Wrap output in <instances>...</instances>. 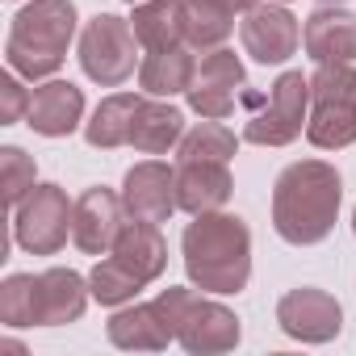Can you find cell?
Wrapping results in <instances>:
<instances>
[{
	"label": "cell",
	"mask_w": 356,
	"mask_h": 356,
	"mask_svg": "<svg viewBox=\"0 0 356 356\" xmlns=\"http://www.w3.org/2000/svg\"><path fill=\"white\" fill-rule=\"evenodd\" d=\"M134 47H138V38H134V26L126 17L97 13L80 34V67L92 84L118 88L134 76V63H138Z\"/></svg>",
	"instance_id": "8992f818"
},
{
	"label": "cell",
	"mask_w": 356,
	"mask_h": 356,
	"mask_svg": "<svg viewBox=\"0 0 356 356\" xmlns=\"http://www.w3.org/2000/svg\"><path fill=\"white\" fill-rule=\"evenodd\" d=\"M189 109L202 113V118H231L235 105L248 97V72L239 63L235 51L227 47H214V51H202V63H197V76L189 84Z\"/></svg>",
	"instance_id": "9c48e42d"
},
{
	"label": "cell",
	"mask_w": 356,
	"mask_h": 356,
	"mask_svg": "<svg viewBox=\"0 0 356 356\" xmlns=\"http://www.w3.org/2000/svg\"><path fill=\"white\" fill-rule=\"evenodd\" d=\"M105 331H109V343L122 352H159L176 339L155 302H134V306L118 310Z\"/></svg>",
	"instance_id": "d6986e66"
},
{
	"label": "cell",
	"mask_w": 356,
	"mask_h": 356,
	"mask_svg": "<svg viewBox=\"0 0 356 356\" xmlns=\"http://www.w3.org/2000/svg\"><path fill=\"white\" fill-rule=\"evenodd\" d=\"M138 105H143V97H134V92H113V97H105V101L92 109V118L84 122V138H88V147H97V151H113V147L130 143V130H134V113H138Z\"/></svg>",
	"instance_id": "603a6c76"
},
{
	"label": "cell",
	"mask_w": 356,
	"mask_h": 356,
	"mask_svg": "<svg viewBox=\"0 0 356 356\" xmlns=\"http://www.w3.org/2000/svg\"><path fill=\"white\" fill-rule=\"evenodd\" d=\"M126 227V202L97 185V189H84L80 202H76V214H72V239L80 252L88 256H105L118 239V231Z\"/></svg>",
	"instance_id": "4fadbf2b"
},
{
	"label": "cell",
	"mask_w": 356,
	"mask_h": 356,
	"mask_svg": "<svg viewBox=\"0 0 356 356\" xmlns=\"http://www.w3.org/2000/svg\"><path fill=\"white\" fill-rule=\"evenodd\" d=\"M159 314L168 318L172 335L181 339L185 352L193 356H214V352H231L243 335L235 310H227L222 302L214 298H202L193 289H181V285H168L159 298H155Z\"/></svg>",
	"instance_id": "277c9868"
},
{
	"label": "cell",
	"mask_w": 356,
	"mask_h": 356,
	"mask_svg": "<svg viewBox=\"0 0 356 356\" xmlns=\"http://www.w3.org/2000/svg\"><path fill=\"white\" fill-rule=\"evenodd\" d=\"M109 256H113L118 264H126L143 285L159 281L163 268H168V243H163L159 227H155V222H138V218H130V222L118 231Z\"/></svg>",
	"instance_id": "ac0fdd59"
},
{
	"label": "cell",
	"mask_w": 356,
	"mask_h": 356,
	"mask_svg": "<svg viewBox=\"0 0 356 356\" xmlns=\"http://www.w3.org/2000/svg\"><path fill=\"white\" fill-rule=\"evenodd\" d=\"M72 214H76V206L67 202V193L59 185H34L13 210V239L30 256H55L67 243Z\"/></svg>",
	"instance_id": "ba28073f"
},
{
	"label": "cell",
	"mask_w": 356,
	"mask_h": 356,
	"mask_svg": "<svg viewBox=\"0 0 356 356\" xmlns=\"http://www.w3.org/2000/svg\"><path fill=\"white\" fill-rule=\"evenodd\" d=\"M239 38H243V51L256 59V63H285L298 42H302V30H298V17L285 9V5H256L243 13L239 22Z\"/></svg>",
	"instance_id": "8fae6325"
},
{
	"label": "cell",
	"mask_w": 356,
	"mask_h": 356,
	"mask_svg": "<svg viewBox=\"0 0 356 356\" xmlns=\"http://www.w3.org/2000/svg\"><path fill=\"white\" fill-rule=\"evenodd\" d=\"M339 202H343L339 172L323 159H298L273 185V227L293 248L323 243L339 218Z\"/></svg>",
	"instance_id": "6da1fadb"
},
{
	"label": "cell",
	"mask_w": 356,
	"mask_h": 356,
	"mask_svg": "<svg viewBox=\"0 0 356 356\" xmlns=\"http://www.w3.org/2000/svg\"><path fill=\"white\" fill-rule=\"evenodd\" d=\"M197 76V63L185 47H168V51H147V59L138 63V84L147 97H176L189 92Z\"/></svg>",
	"instance_id": "7402d4cb"
},
{
	"label": "cell",
	"mask_w": 356,
	"mask_h": 356,
	"mask_svg": "<svg viewBox=\"0 0 356 356\" xmlns=\"http://www.w3.org/2000/svg\"><path fill=\"white\" fill-rule=\"evenodd\" d=\"M143 51H168L185 42V0H138L130 17Z\"/></svg>",
	"instance_id": "ffe728a7"
},
{
	"label": "cell",
	"mask_w": 356,
	"mask_h": 356,
	"mask_svg": "<svg viewBox=\"0 0 356 356\" xmlns=\"http://www.w3.org/2000/svg\"><path fill=\"white\" fill-rule=\"evenodd\" d=\"M277 323L289 339H302V343H331L339 331H343V306L327 293V289H314V285H302V289H289L281 302H277Z\"/></svg>",
	"instance_id": "30bf717a"
},
{
	"label": "cell",
	"mask_w": 356,
	"mask_h": 356,
	"mask_svg": "<svg viewBox=\"0 0 356 356\" xmlns=\"http://www.w3.org/2000/svg\"><path fill=\"white\" fill-rule=\"evenodd\" d=\"M352 235H356V210H352Z\"/></svg>",
	"instance_id": "1f68e13d"
},
{
	"label": "cell",
	"mask_w": 356,
	"mask_h": 356,
	"mask_svg": "<svg viewBox=\"0 0 356 356\" xmlns=\"http://www.w3.org/2000/svg\"><path fill=\"white\" fill-rule=\"evenodd\" d=\"M0 356H26V348L17 339H0Z\"/></svg>",
	"instance_id": "f546056e"
},
{
	"label": "cell",
	"mask_w": 356,
	"mask_h": 356,
	"mask_svg": "<svg viewBox=\"0 0 356 356\" xmlns=\"http://www.w3.org/2000/svg\"><path fill=\"white\" fill-rule=\"evenodd\" d=\"M185 138V113L163 101H143L134 113V130H130V147L143 155H163L172 147H181Z\"/></svg>",
	"instance_id": "44dd1931"
},
{
	"label": "cell",
	"mask_w": 356,
	"mask_h": 356,
	"mask_svg": "<svg viewBox=\"0 0 356 356\" xmlns=\"http://www.w3.org/2000/svg\"><path fill=\"white\" fill-rule=\"evenodd\" d=\"M239 151V138L222 126V122H214V118H206V122H197L193 130H185V138H181V159H231Z\"/></svg>",
	"instance_id": "d4e9b609"
},
{
	"label": "cell",
	"mask_w": 356,
	"mask_h": 356,
	"mask_svg": "<svg viewBox=\"0 0 356 356\" xmlns=\"http://www.w3.org/2000/svg\"><path fill=\"white\" fill-rule=\"evenodd\" d=\"M281 5H285V0H281Z\"/></svg>",
	"instance_id": "e575fe53"
},
{
	"label": "cell",
	"mask_w": 356,
	"mask_h": 356,
	"mask_svg": "<svg viewBox=\"0 0 356 356\" xmlns=\"http://www.w3.org/2000/svg\"><path fill=\"white\" fill-rule=\"evenodd\" d=\"M34 159L22 147H5L0 151V189H5V206L17 210V202L34 189Z\"/></svg>",
	"instance_id": "83f0119b"
},
{
	"label": "cell",
	"mask_w": 356,
	"mask_h": 356,
	"mask_svg": "<svg viewBox=\"0 0 356 356\" xmlns=\"http://www.w3.org/2000/svg\"><path fill=\"white\" fill-rule=\"evenodd\" d=\"M310 118V80L302 72H285L268 97H260V109L248 118L243 138L256 147H289Z\"/></svg>",
	"instance_id": "52a82bcc"
},
{
	"label": "cell",
	"mask_w": 356,
	"mask_h": 356,
	"mask_svg": "<svg viewBox=\"0 0 356 356\" xmlns=\"http://www.w3.org/2000/svg\"><path fill=\"white\" fill-rule=\"evenodd\" d=\"M0 323L34 327V273H13L0 285Z\"/></svg>",
	"instance_id": "4316f807"
},
{
	"label": "cell",
	"mask_w": 356,
	"mask_h": 356,
	"mask_svg": "<svg viewBox=\"0 0 356 356\" xmlns=\"http://www.w3.org/2000/svg\"><path fill=\"white\" fill-rule=\"evenodd\" d=\"M126 5H134V0H126Z\"/></svg>",
	"instance_id": "836d02e7"
},
{
	"label": "cell",
	"mask_w": 356,
	"mask_h": 356,
	"mask_svg": "<svg viewBox=\"0 0 356 356\" xmlns=\"http://www.w3.org/2000/svg\"><path fill=\"white\" fill-rule=\"evenodd\" d=\"M88 289H92V298H97L101 306H126V302L138 298L143 281H138L126 264H118V260L109 256V260H97V268L88 273Z\"/></svg>",
	"instance_id": "484cf974"
},
{
	"label": "cell",
	"mask_w": 356,
	"mask_h": 356,
	"mask_svg": "<svg viewBox=\"0 0 356 356\" xmlns=\"http://www.w3.org/2000/svg\"><path fill=\"white\" fill-rule=\"evenodd\" d=\"M72 38H76V5L72 0H30L13 17L5 59L26 80H51L63 67Z\"/></svg>",
	"instance_id": "3957f363"
},
{
	"label": "cell",
	"mask_w": 356,
	"mask_h": 356,
	"mask_svg": "<svg viewBox=\"0 0 356 356\" xmlns=\"http://www.w3.org/2000/svg\"><path fill=\"white\" fill-rule=\"evenodd\" d=\"M302 47L314 63H352L356 59V13L339 5H318L306 17Z\"/></svg>",
	"instance_id": "e0dca14e"
},
{
	"label": "cell",
	"mask_w": 356,
	"mask_h": 356,
	"mask_svg": "<svg viewBox=\"0 0 356 356\" xmlns=\"http://www.w3.org/2000/svg\"><path fill=\"white\" fill-rule=\"evenodd\" d=\"M84 118V92L72 80H47L30 92V113L26 126L47 138H67Z\"/></svg>",
	"instance_id": "2e32d148"
},
{
	"label": "cell",
	"mask_w": 356,
	"mask_h": 356,
	"mask_svg": "<svg viewBox=\"0 0 356 356\" xmlns=\"http://www.w3.org/2000/svg\"><path fill=\"white\" fill-rule=\"evenodd\" d=\"M227 5H231L235 13H248V9H256V5H260V0H227Z\"/></svg>",
	"instance_id": "4dcf8cb0"
},
{
	"label": "cell",
	"mask_w": 356,
	"mask_h": 356,
	"mask_svg": "<svg viewBox=\"0 0 356 356\" xmlns=\"http://www.w3.org/2000/svg\"><path fill=\"white\" fill-rule=\"evenodd\" d=\"M235 9L227 0H185V42L193 51H214L231 38Z\"/></svg>",
	"instance_id": "cb8c5ba5"
},
{
	"label": "cell",
	"mask_w": 356,
	"mask_h": 356,
	"mask_svg": "<svg viewBox=\"0 0 356 356\" xmlns=\"http://www.w3.org/2000/svg\"><path fill=\"white\" fill-rule=\"evenodd\" d=\"M306 138L318 151H339L356 143V67L318 63L310 76V118Z\"/></svg>",
	"instance_id": "5b68a950"
},
{
	"label": "cell",
	"mask_w": 356,
	"mask_h": 356,
	"mask_svg": "<svg viewBox=\"0 0 356 356\" xmlns=\"http://www.w3.org/2000/svg\"><path fill=\"white\" fill-rule=\"evenodd\" d=\"M26 113H30V92L22 88L17 72L9 67L5 76H0V126H13V122H22Z\"/></svg>",
	"instance_id": "f1b7e54d"
},
{
	"label": "cell",
	"mask_w": 356,
	"mask_h": 356,
	"mask_svg": "<svg viewBox=\"0 0 356 356\" xmlns=\"http://www.w3.org/2000/svg\"><path fill=\"white\" fill-rule=\"evenodd\" d=\"M231 172L222 159H181L176 168V206L185 214H214L231 202Z\"/></svg>",
	"instance_id": "9a60e30c"
},
{
	"label": "cell",
	"mask_w": 356,
	"mask_h": 356,
	"mask_svg": "<svg viewBox=\"0 0 356 356\" xmlns=\"http://www.w3.org/2000/svg\"><path fill=\"white\" fill-rule=\"evenodd\" d=\"M92 289L72 268H47L34 277V327H63L76 323L88 306Z\"/></svg>",
	"instance_id": "5bb4252c"
},
{
	"label": "cell",
	"mask_w": 356,
	"mask_h": 356,
	"mask_svg": "<svg viewBox=\"0 0 356 356\" xmlns=\"http://www.w3.org/2000/svg\"><path fill=\"white\" fill-rule=\"evenodd\" d=\"M122 202H126V214L138 218V222H168L176 206V168L159 163V159H147V163H134L122 181Z\"/></svg>",
	"instance_id": "7c38bea8"
},
{
	"label": "cell",
	"mask_w": 356,
	"mask_h": 356,
	"mask_svg": "<svg viewBox=\"0 0 356 356\" xmlns=\"http://www.w3.org/2000/svg\"><path fill=\"white\" fill-rule=\"evenodd\" d=\"M185 273L202 293H239L252 277V231L239 214H193L185 227Z\"/></svg>",
	"instance_id": "7a4b0ae2"
},
{
	"label": "cell",
	"mask_w": 356,
	"mask_h": 356,
	"mask_svg": "<svg viewBox=\"0 0 356 356\" xmlns=\"http://www.w3.org/2000/svg\"><path fill=\"white\" fill-rule=\"evenodd\" d=\"M323 5H339V0H323Z\"/></svg>",
	"instance_id": "d6a6232c"
}]
</instances>
